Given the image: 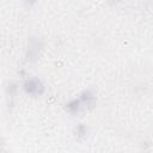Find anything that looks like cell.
Returning a JSON list of instances; mask_svg holds the SVG:
<instances>
[{"mask_svg":"<svg viewBox=\"0 0 153 153\" xmlns=\"http://www.w3.org/2000/svg\"><path fill=\"white\" fill-rule=\"evenodd\" d=\"M23 90L31 97H39L45 91V85L39 78H29L23 84Z\"/></svg>","mask_w":153,"mask_h":153,"instance_id":"cell-1","label":"cell"},{"mask_svg":"<svg viewBox=\"0 0 153 153\" xmlns=\"http://www.w3.org/2000/svg\"><path fill=\"white\" fill-rule=\"evenodd\" d=\"M79 99L81 100L82 105L84 106H87V108H92L96 104V94L93 93L92 90H85V91H82L80 93Z\"/></svg>","mask_w":153,"mask_h":153,"instance_id":"cell-2","label":"cell"},{"mask_svg":"<svg viewBox=\"0 0 153 153\" xmlns=\"http://www.w3.org/2000/svg\"><path fill=\"white\" fill-rule=\"evenodd\" d=\"M82 106H84V105H82V103H81V100H80L79 98H73V99H71V100L66 104V110H67L71 115H76V114L80 112V110H81Z\"/></svg>","mask_w":153,"mask_h":153,"instance_id":"cell-3","label":"cell"},{"mask_svg":"<svg viewBox=\"0 0 153 153\" xmlns=\"http://www.w3.org/2000/svg\"><path fill=\"white\" fill-rule=\"evenodd\" d=\"M39 41L37 39H31L30 43H29V54H27V59H37L38 56V50H39Z\"/></svg>","mask_w":153,"mask_h":153,"instance_id":"cell-4","label":"cell"},{"mask_svg":"<svg viewBox=\"0 0 153 153\" xmlns=\"http://www.w3.org/2000/svg\"><path fill=\"white\" fill-rule=\"evenodd\" d=\"M74 134L79 140H82L87 136V127L84 123H79L76 124V127L74 128Z\"/></svg>","mask_w":153,"mask_h":153,"instance_id":"cell-5","label":"cell"}]
</instances>
